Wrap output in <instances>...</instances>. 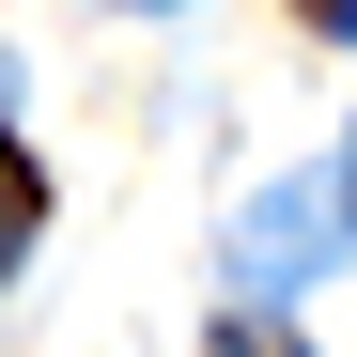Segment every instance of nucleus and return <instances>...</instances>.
Masks as SVG:
<instances>
[{
	"label": "nucleus",
	"mask_w": 357,
	"mask_h": 357,
	"mask_svg": "<svg viewBox=\"0 0 357 357\" xmlns=\"http://www.w3.org/2000/svg\"><path fill=\"white\" fill-rule=\"evenodd\" d=\"M326 202H342V233H357V140H342V171H326Z\"/></svg>",
	"instance_id": "obj_4"
},
{
	"label": "nucleus",
	"mask_w": 357,
	"mask_h": 357,
	"mask_svg": "<svg viewBox=\"0 0 357 357\" xmlns=\"http://www.w3.org/2000/svg\"><path fill=\"white\" fill-rule=\"evenodd\" d=\"M31 233H47V171H31L16 140H0V280L31 264Z\"/></svg>",
	"instance_id": "obj_2"
},
{
	"label": "nucleus",
	"mask_w": 357,
	"mask_h": 357,
	"mask_svg": "<svg viewBox=\"0 0 357 357\" xmlns=\"http://www.w3.org/2000/svg\"><path fill=\"white\" fill-rule=\"evenodd\" d=\"M218 357H311V342H280V326H233V342H218Z\"/></svg>",
	"instance_id": "obj_3"
},
{
	"label": "nucleus",
	"mask_w": 357,
	"mask_h": 357,
	"mask_svg": "<svg viewBox=\"0 0 357 357\" xmlns=\"http://www.w3.org/2000/svg\"><path fill=\"white\" fill-rule=\"evenodd\" d=\"M140 16H171V0H140Z\"/></svg>",
	"instance_id": "obj_6"
},
{
	"label": "nucleus",
	"mask_w": 357,
	"mask_h": 357,
	"mask_svg": "<svg viewBox=\"0 0 357 357\" xmlns=\"http://www.w3.org/2000/svg\"><path fill=\"white\" fill-rule=\"evenodd\" d=\"M326 249H342V202H326V171H295V187H264V202H249V233H233V280H249V295H295Z\"/></svg>",
	"instance_id": "obj_1"
},
{
	"label": "nucleus",
	"mask_w": 357,
	"mask_h": 357,
	"mask_svg": "<svg viewBox=\"0 0 357 357\" xmlns=\"http://www.w3.org/2000/svg\"><path fill=\"white\" fill-rule=\"evenodd\" d=\"M295 16H311V31H357V0H295Z\"/></svg>",
	"instance_id": "obj_5"
}]
</instances>
